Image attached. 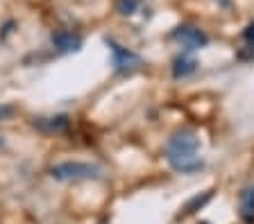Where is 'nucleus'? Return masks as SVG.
<instances>
[{"label": "nucleus", "instance_id": "f257e3e1", "mask_svg": "<svg viewBox=\"0 0 254 224\" xmlns=\"http://www.w3.org/2000/svg\"><path fill=\"white\" fill-rule=\"evenodd\" d=\"M197 136L193 132H177L168 140L166 159L177 172H195L204 166L202 156L197 154Z\"/></svg>", "mask_w": 254, "mask_h": 224}, {"label": "nucleus", "instance_id": "f03ea898", "mask_svg": "<svg viewBox=\"0 0 254 224\" xmlns=\"http://www.w3.org/2000/svg\"><path fill=\"white\" fill-rule=\"evenodd\" d=\"M50 175L57 181H82V179L100 177V168L91 166V163H79V161H66V163H57L50 170Z\"/></svg>", "mask_w": 254, "mask_h": 224}, {"label": "nucleus", "instance_id": "7ed1b4c3", "mask_svg": "<svg viewBox=\"0 0 254 224\" xmlns=\"http://www.w3.org/2000/svg\"><path fill=\"white\" fill-rule=\"evenodd\" d=\"M173 39H175L177 43H182L184 48H189V50L204 48L206 43H209L206 34L202 32V30H197V27H193V25H180V27H177V30L173 32Z\"/></svg>", "mask_w": 254, "mask_h": 224}, {"label": "nucleus", "instance_id": "20e7f679", "mask_svg": "<svg viewBox=\"0 0 254 224\" xmlns=\"http://www.w3.org/2000/svg\"><path fill=\"white\" fill-rule=\"evenodd\" d=\"M53 45L59 52H73V50H79L82 39L73 32H57V34H53Z\"/></svg>", "mask_w": 254, "mask_h": 224}, {"label": "nucleus", "instance_id": "39448f33", "mask_svg": "<svg viewBox=\"0 0 254 224\" xmlns=\"http://www.w3.org/2000/svg\"><path fill=\"white\" fill-rule=\"evenodd\" d=\"M109 45H111V52H114V64H116V68L125 70V68H129V64H138V57L132 54L129 50L121 48V45L114 41H109Z\"/></svg>", "mask_w": 254, "mask_h": 224}, {"label": "nucleus", "instance_id": "423d86ee", "mask_svg": "<svg viewBox=\"0 0 254 224\" xmlns=\"http://www.w3.org/2000/svg\"><path fill=\"white\" fill-rule=\"evenodd\" d=\"M241 218L254 222V186L245 188L241 195Z\"/></svg>", "mask_w": 254, "mask_h": 224}, {"label": "nucleus", "instance_id": "0eeeda50", "mask_svg": "<svg viewBox=\"0 0 254 224\" xmlns=\"http://www.w3.org/2000/svg\"><path fill=\"white\" fill-rule=\"evenodd\" d=\"M195 68H197L195 59H190V57H186V54H182V57L175 59L173 73H175V77H189L190 73H195Z\"/></svg>", "mask_w": 254, "mask_h": 224}, {"label": "nucleus", "instance_id": "6e6552de", "mask_svg": "<svg viewBox=\"0 0 254 224\" xmlns=\"http://www.w3.org/2000/svg\"><path fill=\"white\" fill-rule=\"evenodd\" d=\"M138 7V0H121V5H118V9H121L123 16H129V14H134V9Z\"/></svg>", "mask_w": 254, "mask_h": 224}, {"label": "nucleus", "instance_id": "1a4fd4ad", "mask_svg": "<svg viewBox=\"0 0 254 224\" xmlns=\"http://www.w3.org/2000/svg\"><path fill=\"white\" fill-rule=\"evenodd\" d=\"M245 39H248V41H254V25H250L248 30H245Z\"/></svg>", "mask_w": 254, "mask_h": 224}]
</instances>
